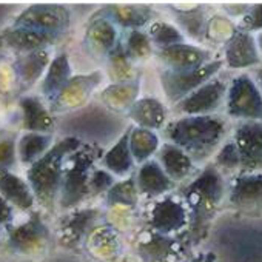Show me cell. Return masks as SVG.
Returning a JSON list of instances; mask_svg holds the SVG:
<instances>
[{
  "label": "cell",
  "mask_w": 262,
  "mask_h": 262,
  "mask_svg": "<svg viewBox=\"0 0 262 262\" xmlns=\"http://www.w3.org/2000/svg\"><path fill=\"white\" fill-rule=\"evenodd\" d=\"M110 65H111V74H114L120 82H125L133 74V68H131L129 57L122 45H117L113 53L110 54Z\"/></svg>",
  "instance_id": "obj_30"
},
{
  "label": "cell",
  "mask_w": 262,
  "mask_h": 262,
  "mask_svg": "<svg viewBox=\"0 0 262 262\" xmlns=\"http://www.w3.org/2000/svg\"><path fill=\"white\" fill-rule=\"evenodd\" d=\"M262 28V5H256L253 7L242 19V22L239 24V30L248 33L253 30Z\"/></svg>",
  "instance_id": "obj_33"
},
{
  "label": "cell",
  "mask_w": 262,
  "mask_h": 262,
  "mask_svg": "<svg viewBox=\"0 0 262 262\" xmlns=\"http://www.w3.org/2000/svg\"><path fill=\"white\" fill-rule=\"evenodd\" d=\"M179 20L184 24V27H185V30L188 31L190 36L201 37V33H204V30H202L204 16L199 11V7H196L193 10H188V11H182L179 14Z\"/></svg>",
  "instance_id": "obj_32"
},
{
  "label": "cell",
  "mask_w": 262,
  "mask_h": 262,
  "mask_svg": "<svg viewBox=\"0 0 262 262\" xmlns=\"http://www.w3.org/2000/svg\"><path fill=\"white\" fill-rule=\"evenodd\" d=\"M103 153L93 145H82L79 150L71 153L65 161L63 179L60 187L59 202L63 210L77 207L90 196V181L96 170L94 164L100 161Z\"/></svg>",
  "instance_id": "obj_4"
},
{
  "label": "cell",
  "mask_w": 262,
  "mask_h": 262,
  "mask_svg": "<svg viewBox=\"0 0 262 262\" xmlns=\"http://www.w3.org/2000/svg\"><path fill=\"white\" fill-rule=\"evenodd\" d=\"M236 27L225 17L222 16H214L210 19L208 27L205 30L207 37L214 42V43H222V42H228L234 34H236Z\"/></svg>",
  "instance_id": "obj_29"
},
{
  "label": "cell",
  "mask_w": 262,
  "mask_h": 262,
  "mask_svg": "<svg viewBox=\"0 0 262 262\" xmlns=\"http://www.w3.org/2000/svg\"><path fill=\"white\" fill-rule=\"evenodd\" d=\"M159 147H161L159 138L153 129L133 126L129 136V148L138 165H142L144 162L156 156Z\"/></svg>",
  "instance_id": "obj_20"
},
{
  "label": "cell",
  "mask_w": 262,
  "mask_h": 262,
  "mask_svg": "<svg viewBox=\"0 0 262 262\" xmlns=\"http://www.w3.org/2000/svg\"><path fill=\"white\" fill-rule=\"evenodd\" d=\"M135 174L139 194L150 201H156L159 198L167 196L176 187V182L168 178V174L164 171V168L156 159H150L139 165Z\"/></svg>",
  "instance_id": "obj_11"
},
{
  "label": "cell",
  "mask_w": 262,
  "mask_h": 262,
  "mask_svg": "<svg viewBox=\"0 0 262 262\" xmlns=\"http://www.w3.org/2000/svg\"><path fill=\"white\" fill-rule=\"evenodd\" d=\"M86 42L93 53L99 56L111 54L113 50L117 47V30L110 19H96L91 22L88 31H86Z\"/></svg>",
  "instance_id": "obj_18"
},
{
  "label": "cell",
  "mask_w": 262,
  "mask_h": 262,
  "mask_svg": "<svg viewBox=\"0 0 262 262\" xmlns=\"http://www.w3.org/2000/svg\"><path fill=\"white\" fill-rule=\"evenodd\" d=\"M139 190L136 185V174L133 173L125 181L116 182L106 193V204L110 207H136L139 204Z\"/></svg>",
  "instance_id": "obj_21"
},
{
  "label": "cell",
  "mask_w": 262,
  "mask_h": 262,
  "mask_svg": "<svg viewBox=\"0 0 262 262\" xmlns=\"http://www.w3.org/2000/svg\"><path fill=\"white\" fill-rule=\"evenodd\" d=\"M70 74H71V68H70L67 56L65 54L57 56L50 67L48 76L43 83V93H47L48 96H53L57 91H62L63 86L70 80Z\"/></svg>",
  "instance_id": "obj_24"
},
{
  "label": "cell",
  "mask_w": 262,
  "mask_h": 262,
  "mask_svg": "<svg viewBox=\"0 0 262 262\" xmlns=\"http://www.w3.org/2000/svg\"><path fill=\"white\" fill-rule=\"evenodd\" d=\"M222 65H224V60L216 59L194 70H187V71L165 70L161 74V83H162L165 97L174 106L190 93H193L194 90H198L199 86L211 80L221 71Z\"/></svg>",
  "instance_id": "obj_5"
},
{
  "label": "cell",
  "mask_w": 262,
  "mask_h": 262,
  "mask_svg": "<svg viewBox=\"0 0 262 262\" xmlns=\"http://www.w3.org/2000/svg\"><path fill=\"white\" fill-rule=\"evenodd\" d=\"M158 57L168 67L171 71H187L199 68L211 62V53L201 47L178 43L158 51Z\"/></svg>",
  "instance_id": "obj_12"
},
{
  "label": "cell",
  "mask_w": 262,
  "mask_h": 262,
  "mask_svg": "<svg viewBox=\"0 0 262 262\" xmlns=\"http://www.w3.org/2000/svg\"><path fill=\"white\" fill-rule=\"evenodd\" d=\"M151 39L142 31H131L126 39V54L129 59H147L151 54Z\"/></svg>",
  "instance_id": "obj_28"
},
{
  "label": "cell",
  "mask_w": 262,
  "mask_h": 262,
  "mask_svg": "<svg viewBox=\"0 0 262 262\" xmlns=\"http://www.w3.org/2000/svg\"><path fill=\"white\" fill-rule=\"evenodd\" d=\"M114 184H116V179L110 171H106L103 168H99V170L96 168L93 171L91 181H90V196L96 198L103 193H108Z\"/></svg>",
  "instance_id": "obj_31"
},
{
  "label": "cell",
  "mask_w": 262,
  "mask_h": 262,
  "mask_svg": "<svg viewBox=\"0 0 262 262\" xmlns=\"http://www.w3.org/2000/svg\"><path fill=\"white\" fill-rule=\"evenodd\" d=\"M257 48L262 51V33L259 34V37H257Z\"/></svg>",
  "instance_id": "obj_35"
},
{
  "label": "cell",
  "mask_w": 262,
  "mask_h": 262,
  "mask_svg": "<svg viewBox=\"0 0 262 262\" xmlns=\"http://www.w3.org/2000/svg\"><path fill=\"white\" fill-rule=\"evenodd\" d=\"M168 111L156 97H144L136 100L128 110V117L138 126L147 129H159L165 126Z\"/></svg>",
  "instance_id": "obj_17"
},
{
  "label": "cell",
  "mask_w": 262,
  "mask_h": 262,
  "mask_svg": "<svg viewBox=\"0 0 262 262\" xmlns=\"http://www.w3.org/2000/svg\"><path fill=\"white\" fill-rule=\"evenodd\" d=\"M231 139L239 150L241 173H262V120H241Z\"/></svg>",
  "instance_id": "obj_9"
},
{
  "label": "cell",
  "mask_w": 262,
  "mask_h": 262,
  "mask_svg": "<svg viewBox=\"0 0 262 262\" xmlns=\"http://www.w3.org/2000/svg\"><path fill=\"white\" fill-rule=\"evenodd\" d=\"M257 85H259V88H260V93H262V70L257 73Z\"/></svg>",
  "instance_id": "obj_34"
},
{
  "label": "cell",
  "mask_w": 262,
  "mask_h": 262,
  "mask_svg": "<svg viewBox=\"0 0 262 262\" xmlns=\"http://www.w3.org/2000/svg\"><path fill=\"white\" fill-rule=\"evenodd\" d=\"M260 62L257 45L250 33L236 31V34L227 42L225 47V63L230 68L239 70L257 65Z\"/></svg>",
  "instance_id": "obj_16"
},
{
  "label": "cell",
  "mask_w": 262,
  "mask_h": 262,
  "mask_svg": "<svg viewBox=\"0 0 262 262\" xmlns=\"http://www.w3.org/2000/svg\"><path fill=\"white\" fill-rule=\"evenodd\" d=\"M0 191L5 196V201H11L22 208H30L34 202V193L10 173H0Z\"/></svg>",
  "instance_id": "obj_22"
},
{
  "label": "cell",
  "mask_w": 262,
  "mask_h": 262,
  "mask_svg": "<svg viewBox=\"0 0 262 262\" xmlns=\"http://www.w3.org/2000/svg\"><path fill=\"white\" fill-rule=\"evenodd\" d=\"M148 36L151 42L159 47V50L171 47V45L184 43V34L174 25H170L167 22H155L150 27Z\"/></svg>",
  "instance_id": "obj_27"
},
{
  "label": "cell",
  "mask_w": 262,
  "mask_h": 262,
  "mask_svg": "<svg viewBox=\"0 0 262 262\" xmlns=\"http://www.w3.org/2000/svg\"><path fill=\"white\" fill-rule=\"evenodd\" d=\"M156 161L161 164L168 178L176 184L188 179L198 168L194 161L182 148L167 141L159 147L156 153Z\"/></svg>",
  "instance_id": "obj_14"
},
{
  "label": "cell",
  "mask_w": 262,
  "mask_h": 262,
  "mask_svg": "<svg viewBox=\"0 0 262 262\" xmlns=\"http://www.w3.org/2000/svg\"><path fill=\"white\" fill-rule=\"evenodd\" d=\"M228 207L241 214L262 216V173H241L231 179L227 193Z\"/></svg>",
  "instance_id": "obj_8"
},
{
  "label": "cell",
  "mask_w": 262,
  "mask_h": 262,
  "mask_svg": "<svg viewBox=\"0 0 262 262\" xmlns=\"http://www.w3.org/2000/svg\"><path fill=\"white\" fill-rule=\"evenodd\" d=\"M131 129H133V125L125 129V133H122L119 141L110 150H106L100 159L103 170L110 171L113 176L125 178V176H131L135 173L136 161H135L133 153H131V148H129Z\"/></svg>",
  "instance_id": "obj_15"
},
{
  "label": "cell",
  "mask_w": 262,
  "mask_h": 262,
  "mask_svg": "<svg viewBox=\"0 0 262 262\" xmlns=\"http://www.w3.org/2000/svg\"><path fill=\"white\" fill-rule=\"evenodd\" d=\"M227 116L239 120H262V93L248 74L234 77L227 93Z\"/></svg>",
  "instance_id": "obj_6"
},
{
  "label": "cell",
  "mask_w": 262,
  "mask_h": 262,
  "mask_svg": "<svg viewBox=\"0 0 262 262\" xmlns=\"http://www.w3.org/2000/svg\"><path fill=\"white\" fill-rule=\"evenodd\" d=\"M174 247L176 241L171 236L148 230L147 237L141 239L138 251L147 262H164L174 253Z\"/></svg>",
  "instance_id": "obj_19"
},
{
  "label": "cell",
  "mask_w": 262,
  "mask_h": 262,
  "mask_svg": "<svg viewBox=\"0 0 262 262\" xmlns=\"http://www.w3.org/2000/svg\"><path fill=\"white\" fill-rule=\"evenodd\" d=\"M108 8L111 17L122 27L139 28L151 17V10L142 5H113Z\"/></svg>",
  "instance_id": "obj_23"
},
{
  "label": "cell",
  "mask_w": 262,
  "mask_h": 262,
  "mask_svg": "<svg viewBox=\"0 0 262 262\" xmlns=\"http://www.w3.org/2000/svg\"><path fill=\"white\" fill-rule=\"evenodd\" d=\"M82 142L76 138H65L53 148H50L30 170L31 191L42 201V204L53 207L60 196L63 179V168L67 158L79 150Z\"/></svg>",
  "instance_id": "obj_3"
},
{
  "label": "cell",
  "mask_w": 262,
  "mask_h": 262,
  "mask_svg": "<svg viewBox=\"0 0 262 262\" xmlns=\"http://www.w3.org/2000/svg\"><path fill=\"white\" fill-rule=\"evenodd\" d=\"M147 224L150 230L165 236L181 233L188 228L190 224V214L185 202L182 198H176L173 194L153 201L147 213Z\"/></svg>",
  "instance_id": "obj_7"
},
{
  "label": "cell",
  "mask_w": 262,
  "mask_h": 262,
  "mask_svg": "<svg viewBox=\"0 0 262 262\" xmlns=\"http://www.w3.org/2000/svg\"><path fill=\"white\" fill-rule=\"evenodd\" d=\"M227 193L228 185L225 182V176L216 168L214 164H207L201 173L181 190V198L190 214L187 230L191 237L199 239L210 221L214 217Z\"/></svg>",
  "instance_id": "obj_2"
},
{
  "label": "cell",
  "mask_w": 262,
  "mask_h": 262,
  "mask_svg": "<svg viewBox=\"0 0 262 262\" xmlns=\"http://www.w3.org/2000/svg\"><path fill=\"white\" fill-rule=\"evenodd\" d=\"M19 24L33 33L51 37L68 24V13L62 7H33Z\"/></svg>",
  "instance_id": "obj_13"
},
{
  "label": "cell",
  "mask_w": 262,
  "mask_h": 262,
  "mask_svg": "<svg viewBox=\"0 0 262 262\" xmlns=\"http://www.w3.org/2000/svg\"><path fill=\"white\" fill-rule=\"evenodd\" d=\"M167 142L182 148L196 165L208 164L227 141L228 122L219 114L181 116L165 125Z\"/></svg>",
  "instance_id": "obj_1"
},
{
  "label": "cell",
  "mask_w": 262,
  "mask_h": 262,
  "mask_svg": "<svg viewBox=\"0 0 262 262\" xmlns=\"http://www.w3.org/2000/svg\"><path fill=\"white\" fill-rule=\"evenodd\" d=\"M227 93L228 85L222 79L213 77L176 103L174 111L182 116L216 114V111L224 105V100H227Z\"/></svg>",
  "instance_id": "obj_10"
},
{
  "label": "cell",
  "mask_w": 262,
  "mask_h": 262,
  "mask_svg": "<svg viewBox=\"0 0 262 262\" xmlns=\"http://www.w3.org/2000/svg\"><path fill=\"white\" fill-rule=\"evenodd\" d=\"M213 164L224 176L234 178L241 173V156H239V150L233 139L225 141V144L216 153Z\"/></svg>",
  "instance_id": "obj_25"
},
{
  "label": "cell",
  "mask_w": 262,
  "mask_h": 262,
  "mask_svg": "<svg viewBox=\"0 0 262 262\" xmlns=\"http://www.w3.org/2000/svg\"><path fill=\"white\" fill-rule=\"evenodd\" d=\"M99 211L97 210H80L74 214H71V217H68L67 225H63V231L65 236L70 237V241H79L97 221L99 217Z\"/></svg>",
  "instance_id": "obj_26"
}]
</instances>
